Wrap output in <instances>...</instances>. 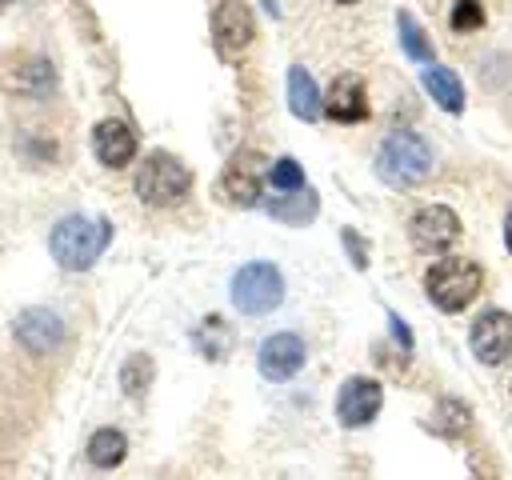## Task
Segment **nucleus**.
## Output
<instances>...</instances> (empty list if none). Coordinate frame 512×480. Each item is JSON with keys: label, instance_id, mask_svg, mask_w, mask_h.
I'll use <instances>...</instances> for the list:
<instances>
[{"label": "nucleus", "instance_id": "obj_1", "mask_svg": "<svg viewBox=\"0 0 512 480\" xmlns=\"http://www.w3.org/2000/svg\"><path fill=\"white\" fill-rule=\"evenodd\" d=\"M108 244H112V224H108L104 216H80V212L64 216V220L52 228V236H48L52 260H56L60 268H68V272L92 268Z\"/></svg>", "mask_w": 512, "mask_h": 480}, {"label": "nucleus", "instance_id": "obj_2", "mask_svg": "<svg viewBox=\"0 0 512 480\" xmlns=\"http://www.w3.org/2000/svg\"><path fill=\"white\" fill-rule=\"evenodd\" d=\"M432 172V148L424 144V136L400 128L388 132L376 148V176L392 188H412Z\"/></svg>", "mask_w": 512, "mask_h": 480}, {"label": "nucleus", "instance_id": "obj_3", "mask_svg": "<svg viewBox=\"0 0 512 480\" xmlns=\"http://www.w3.org/2000/svg\"><path fill=\"white\" fill-rule=\"evenodd\" d=\"M424 288H428V300L440 308V312H464L480 288H484V272L476 260H464V256H444L428 268L424 276Z\"/></svg>", "mask_w": 512, "mask_h": 480}, {"label": "nucleus", "instance_id": "obj_4", "mask_svg": "<svg viewBox=\"0 0 512 480\" xmlns=\"http://www.w3.org/2000/svg\"><path fill=\"white\" fill-rule=\"evenodd\" d=\"M284 300V276L268 260H252L232 276V304L244 316H268Z\"/></svg>", "mask_w": 512, "mask_h": 480}, {"label": "nucleus", "instance_id": "obj_5", "mask_svg": "<svg viewBox=\"0 0 512 480\" xmlns=\"http://www.w3.org/2000/svg\"><path fill=\"white\" fill-rule=\"evenodd\" d=\"M188 188H192V172L168 152H148V160L136 168V196L152 208H168L184 200Z\"/></svg>", "mask_w": 512, "mask_h": 480}, {"label": "nucleus", "instance_id": "obj_6", "mask_svg": "<svg viewBox=\"0 0 512 480\" xmlns=\"http://www.w3.org/2000/svg\"><path fill=\"white\" fill-rule=\"evenodd\" d=\"M220 196L236 208H256L260 196H264V156L260 152H236L228 164H224V176H220Z\"/></svg>", "mask_w": 512, "mask_h": 480}, {"label": "nucleus", "instance_id": "obj_7", "mask_svg": "<svg viewBox=\"0 0 512 480\" xmlns=\"http://www.w3.org/2000/svg\"><path fill=\"white\" fill-rule=\"evenodd\" d=\"M468 344L476 352L480 364H504L512 356V312L504 308H488L472 320Z\"/></svg>", "mask_w": 512, "mask_h": 480}, {"label": "nucleus", "instance_id": "obj_8", "mask_svg": "<svg viewBox=\"0 0 512 480\" xmlns=\"http://www.w3.org/2000/svg\"><path fill=\"white\" fill-rule=\"evenodd\" d=\"M380 404H384L380 380H372V376H348L340 384V396H336V420L344 428H364V424L376 420Z\"/></svg>", "mask_w": 512, "mask_h": 480}, {"label": "nucleus", "instance_id": "obj_9", "mask_svg": "<svg viewBox=\"0 0 512 480\" xmlns=\"http://www.w3.org/2000/svg\"><path fill=\"white\" fill-rule=\"evenodd\" d=\"M408 236L420 252H448L460 236V216L444 204H428L408 220Z\"/></svg>", "mask_w": 512, "mask_h": 480}, {"label": "nucleus", "instance_id": "obj_10", "mask_svg": "<svg viewBox=\"0 0 512 480\" xmlns=\"http://www.w3.org/2000/svg\"><path fill=\"white\" fill-rule=\"evenodd\" d=\"M304 360H308V348H304V340L296 336V332H276V336H268L264 344H260V352H256V368H260V376L264 380H292L300 368H304Z\"/></svg>", "mask_w": 512, "mask_h": 480}, {"label": "nucleus", "instance_id": "obj_11", "mask_svg": "<svg viewBox=\"0 0 512 480\" xmlns=\"http://www.w3.org/2000/svg\"><path fill=\"white\" fill-rule=\"evenodd\" d=\"M256 36V16L244 0H224L216 12H212V40L224 56H236L252 44Z\"/></svg>", "mask_w": 512, "mask_h": 480}, {"label": "nucleus", "instance_id": "obj_12", "mask_svg": "<svg viewBox=\"0 0 512 480\" xmlns=\"http://www.w3.org/2000/svg\"><path fill=\"white\" fill-rule=\"evenodd\" d=\"M16 340L20 348H28L32 356H48L64 344V320L52 312V308H24L16 316Z\"/></svg>", "mask_w": 512, "mask_h": 480}, {"label": "nucleus", "instance_id": "obj_13", "mask_svg": "<svg viewBox=\"0 0 512 480\" xmlns=\"http://www.w3.org/2000/svg\"><path fill=\"white\" fill-rule=\"evenodd\" d=\"M324 116L336 120V124H360L368 120V92H364V80L344 72L332 80L328 96H324Z\"/></svg>", "mask_w": 512, "mask_h": 480}, {"label": "nucleus", "instance_id": "obj_14", "mask_svg": "<svg viewBox=\"0 0 512 480\" xmlns=\"http://www.w3.org/2000/svg\"><path fill=\"white\" fill-rule=\"evenodd\" d=\"M92 152L104 168H124L136 156V132L124 120H100L92 128Z\"/></svg>", "mask_w": 512, "mask_h": 480}, {"label": "nucleus", "instance_id": "obj_15", "mask_svg": "<svg viewBox=\"0 0 512 480\" xmlns=\"http://www.w3.org/2000/svg\"><path fill=\"white\" fill-rule=\"evenodd\" d=\"M420 84H424V92H428L444 112H452V116L464 112V84H460V76H456L452 68L428 64V68L420 72Z\"/></svg>", "mask_w": 512, "mask_h": 480}, {"label": "nucleus", "instance_id": "obj_16", "mask_svg": "<svg viewBox=\"0 0 512 480\" xmlns=\"http://www.w3.org/2000/svg\"><path fill=\"white\" fill-rule=\"evenodd\" d=\"M288 108H292V116H300L308 124L324 116V96H320L316 80L308 76V68H300V64L288 68Z\"/></svg>", "mask_w": 512, "mask_h": 480}, {"label": "nucleus", "instance_id": "obj_17", "mask_svg": "<svg viewBox=\"0 0 512 480\" xmlns=\"http://www.w3.org/2000/svg\"><path fill=\"white\" fill-rule=\"evenodd\" d=\"M128 456V436L120 428H96L88 436V460L96 468H116Z\"/></svg>", "mask_w": 512, "mask_h": 480}, {"label": "nucleus", "instance_id": "obj_18", "mask_svg": "<svg viewBox=\"0 0 512 480\" xmlns=\"http://www.w3.org/2000/svg\"><path fill=\"white\" fill-rule=\"evenodd\" d=\"M268 212L284 224H304L308 216H316V192L312 188H296V192H276V200H268Z\"/></svg>", "mask_w": 512, "mask_h": 480}, {"label": "nucleus", "instance_id": "obj_19", "mask_svg": "<svg viewBox=\"0 0 512 480\" xmlns=\"http://www.w3.org/2000/svg\"><path fill=\"white\" fill-rule=\"evenodd\" d=\"M396 24H400V44H404V52H408L416 64H436V48H432V40L424 36V28L416 24V16H412V12H396Z\"/></svg>", "mask_w": 512, "mask_h": 480}, {"label": "nucleus", "instance_id": "obj_20", "mask_svg": "<svg viewBox=\"0 0 512 480\" xmlns=\"http://www.w3.org/2000/svg\"><path fill=\"white\" fill-rule=\"evenodd\" d=\"M120 384H124L128 396H140V392L152 384V356H148V352L128 356L124 368H120Z\"/></svg>", "mask_w": 512, "mask_h": 480}, {"label": "nucleus", "instance_id": "obj_21", "mask_svg": "<svg viewBox=\"0 0 512 480\" xmlns=\"http://www.w3.org/2000/svg\"><path fill=\"white\" fill-rule=\"evenodd\" d=\"M268 180H272L276 192H296V188H304V168H300L292 156H280V160L268 168Z\"/></svg>", "mask_w": 512, "mask_h": 480}, {"label": "nucleus", "instance_id": "obj_22", "mask_svg": "<svg viewBox=\"0 0 512 480\" xmlns=\"http://www.w3.org/2000/svg\"><path fill=\"white\" fill-rule=\"evenodd\" d=\"M448 20H452V32H476V28H484V8H480V0H456Z\"/></svg>", "mask_w": 512, "mask_h": 480}, {"label": "nucleus", "instance_id": "obj_23", "mask_svg": "<svg viewBox=\"0 0 512 480\" xmlns=\"http://www.w3.org/2000/svg\"><path fill=\"white\" fill-rule=\"evenodd\" d=\"M388 324H392V336L400 340V348H404V352H412V332L404 328V320H400V316L392 312V316H388Z\"/></svg>", "mask_w": 512, "mask_h": 480}, {"label": "nucleus", "instance_id": "obj_24", "mask_svg": "<svg viewBox=\"0 0 512 480\" xmlns=\"http://www.w3.org/2000/svg\"><path fill=\"white\" fill-rule=\"evenodd\" d=\"M344 244L352 248V264H356V268H364V264H368V256H364V244L356 240V232H344Z\"/></svg>", "mask_w": 512, "mask_h": 480}, {"label": "nucleus", "instance_id": "obj_25", "mask_svg": "<svg viewBox=\"0 0 512 480\" xmlns=\"http://www.w3.org/2000/svg\"><path fill=\"white\" fill-rule=\"evenodd\" d=\"M504 244H508V252H512V212H508V220H504Z\"/></svg>", "mask_w": 512, "mask_h": 480}, {"label": "nucleus", "instance_id": "obj_26", "mask_svg": "<svg viewBox=\"0 0 512 480\" xmlns=\"http://www.w3.org/2000/svg\"><path fill=\"white\" fill-rule=\"evenodd\" d=\"M336 4H360V0H336Z\"/></svg>", "mask_w": 512, "mask_h": 480}, {"label": "nucleus", "instance_id": "obj_27", "mask_svg": "<svg viewBox=\"0 0 512 480\" xmlns=\"http://www.w3.org/2000/svg\"><path fill=\"white\" fill-rule=\"evenodd\" d=\"M0 4H8V0H0Z\"/></svg>", "mask_w": 512, "mask_h": 480}]
</instances>
